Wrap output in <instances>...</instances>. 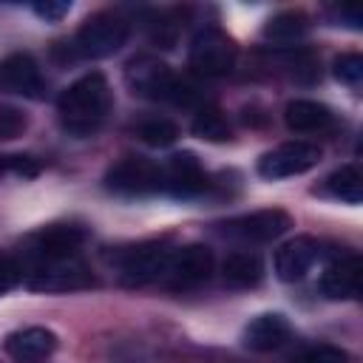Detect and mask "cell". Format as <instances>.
Returning a JSON list of instances; mask_svg holds the SVG:
<instances>
[{
    "instance_id": "cell-5",
    "label": "cell",
    "mask_w": 363,
    "mask_h": 363,
    "mask_svg": "<svg viewBox=\"0 0 363 363\" xmlns=\"http://www.w3.org/2000/svg\"><path fill=\"white\" fill-rule=\"evenodd\" d=\"M23 275H26V286L34 292H77L94 286V275L79 255L31 261L28 272Z\"/></svg>"
},
{
    "instance_id": "cell-18",
    "label": "cell",
    "mask_w": 363,
    "mask_h": 363,
    "mask_svg": "<svg viewBox=\"0 0 363 363\" xmlns=\"http://www.w3.org/2000/svg\"><path fill=\"white\" fill-rule=\"evenodd\" d=\"M284 122L292 133H320L326 128H332L335 113L315 99H292L284 108Z\"/></svg>"
},
{
    "instance_id": "cell-25",
    "label": "cell",
    "mask_w": 363,
    "mask_h": 363,
    "mask_svg": "<svg viewBox=\"0 0 363 363\" xmlns=\"http://www.w3.org/2000/svg\"><path fill=\"white\" fill-rule=\"evenodd\" d=\"M335 77H337L343 85L357 88L360 79H363V57H360V54H340V57L335 60Z\"/></svg>"
},
{
    "instance_id": "cell-6",
    "label": "cell",
    "mask_w": 363,
    "mask_h": 363,
    "mask_svg": "<svg viewBox=\"0 0 363 363\" xmlns=\"http://www.w3.org/2000/svg\"><path fill=\"white\" fill-rule=\"evenodd\" d=\"M105 187L119 196H147L164 190V167L147 156H125L108 167Z\"/></svg>"
},
{
    "instance_id": "cell-27",
    "label": "cell",
    "mask_w": 363,
    "mask_h": 363,
    "mask_svg": "<svg viewBox=\"0 0 363 363\" xmlns=\"http://www.w3.org/2000/svg\"><path fill=\"white\" fill-rule=\"evenodd\" d=\"M20 281H23V267H20L14 258L0 255V295L11 292Z\"/></svg>"
},
{
    "instance_id": "cell-4",
    "label": "cell",
    "mask_w": 363,
    "mask_h": 363,
    "mask_svg": "<svg viewBox=\"0 0 363 363\" xmlns=\"http://www.w3.org/2000/svg\"><path fill=\"white\" fill-rule=\"evenodd\" d=\"M238 45L218 26H204L193 34L187 62L199 77H224L235 68Z\"/></svg>"
},
{
    "instance_id": "cell-1",
    "label": "cell",
    "mask_w": 363,
    "mask_h": 363,
    "mask_svg": "<svg viewBox=\"0 0 363 363\" xmlns=\"http://www.w3.org/2000/svg\"><path fill=\"white\" fill-rule=\"evenodd\" d=\"M113 108V94L105 79V74L91 71L74 79L57 99L60 125L71 136H91L99 130V125L108 119Z\"/></svg>"
},
{
    "instance_id": "cell-8",
    "label": "cell",
    "mask_w": 363,
    "mask_h": 363,
    "mask_svg": "<svg viewBox=\"0 0 363 363\" xmlns=\"http://www.w3.org/2000/svg\"><path fill=\"white\" fill-rule=\"evenodd\" d=\"M292 227V216L272 207V210H255L238 218H230L224 224H218V230L241 244H269L275 238H281L286 230Z\"/></svg>"
},
{
    "instance_id": "cell-17",
    "label": "cell",
    "mask_w": 363,
    "mask_h": 363,
    "mask_svg": "<svg viewBox=\"0 0 363 363\" xmlns=\"http://www.w3.org/2000/svg\"><path fill=\"white\" fill-rule=\"evenodd\" d=\"M289 337V320L278 312H267V315H258L247 323L244 329V346L250 352H272V349H281Z\"/></svg>"
},
{
    "instance_id": "cell-16",
    "label": "cell",
    "mask_w": 363,
    "mask_h": 363,
    "mask_svg": "<svg viewBox=\"0 0 363 363\" xmlns=\"http://www.w3.org/2000/svg\"><path fill=\"white\" fill-rule=\"evenodd\" d=\"M360 275H363L360 258L357 255H346L340 261H332L320 272L318 289L329 301H349V298H357L360 295Z\"/></svg>"
},
{
    "instance_id": "cell-20",
    "label": "cell",
    "mask_w": 363,
    "mask_h": 363,
    "mask_svg": "<svg viewBox=\"0 0 363 363\" xmlns=\"http://www.w3.org/2000/svg\"><path fill=\"white\" fill-rule=\"evenodd\" d=\"M309 31V17L298 9H289V11H278L275 17H269L264 23V40L275 43V45H292L298 40H303Z\"/></svg>"
},
{
    "instance_id": "cell-22",
    "label": "cell",
    "mask_w": 363,
    "mask_h": 363,
    "mask_svg": "<svg viewBox=\"0 0 363 363\" xmlns=\"http://www.w3.org/2000/svg\"><path fill=\"white\" fill-rule=\"evenodd\" d=\"M326 190L346 204H360L363 201V176L354 164H343L326 179Z\"/></svg>"
},
{
    "instance_id": "cell-11",
    "label": "cell",
    "mask_w": 363,
    "mask_h": 363,
    "mask_svg": "<svg viewBox=\"0 0 363 363\" xmlns=\"http://www.w3.org/2000/svg\"><path fill=\"white\" fill-rule=\"evenodd\" d=\"M0 91L28 96V99H40L45 94V77H43L37 60L26 51L9 54L0 62Z\"/></svg>"
},
{
    "instance_id": "cell-2",
    "label": "cell",
    "mask_w": 363,
    "mask_h": 363,
    "mask_svg": "<svg viewBox=\"0 0 363 363\" xmlns=\"http://www.w3.org/2000/svg\"><path fill=\"white\" fill-rule=\"evenodd\" d=\"M125 79H128L130 91L145 99H159V102H170V105H182V108L201 102V91L193 79L179 77L167 62H162L159 57H150V54L133 57L125 68Z\"/></svg>"
},
{
    "instance_id": "cell-13",
    "label": "cell",
    "mask_w": 363,
    "mask_h": 363,
    "mask_svg": "<svg viewBox=\"0 0 363 363\" xmlns=\"http://www.w3.org/2000/svg\"><path fill=\"white\" fill-rule=\"evenodd\" d=\"M85 244V230L74 227V224H51L45 230H40L31 238V261H48V258H71L79 255Z\"/></svg>"
},
{
    "instance_id": "cell-10",
    "label": "cell",
    "mask_w": 363,
    "mask_h": 363,
    "mask_svg": "<svg viewBox=\"0 0 363 363\" xmlns=\"http://www.w3.org/2000/svg\"><path fill=\"white\" fill-rule=\"evenodd\" d=\"M320 162V147L315 142H284L272 150H267L258 159V173L264 179H289V176H301L306 170H312Z\"/></svg>"
},
{
    "instance_id": "cell-14",
    "label": "cell",
    "mask_w": 363,
    "mask_h": 363,
    "mask_svg": "<svg viewBox=\"0 0 363 363\" xmlns=\"http://www.w3.org/2000/svg\"><path fill=\"white\" fill-rule=\"evenodd\" d=\"M3 349L17 363H40V360L54 354L57 335L45 326H26V329L9 332L6 340H3Z\"/></svg>"
},
{
    "instance_id": "cell-29",
    "label": "cell",
    "mask_w": 363,
    "mask_h": 363,
    "mask_svg": "<svg viewBox=\"0 0 363 363\" xmlns=\"http://www.w3.org/2000/svg\"><path fill=\"white\" fill-rule=\"evenodd\" d=\"M31 9H34V14L43 17L45 23H60V20L71 11V3H65V0H45V3H34Z\"/></svg>"
},
{
    "instance_id": "cell-3",
    "label": "cell",
    "mask_w": 363,
    "mask_h": 363,
    "mask_svg": "<svg viewBox=\"0 0 363 363\" xmlns=\"http://www.w3.org/2000/svg\"><path fill=\"white\" fill-rule=\"evenodd\" d=\"M128 37H130V23L122 14L96 11L79 26L74 37V48L85 60H105V57H113L128 43Z\"/></svg>"
},
{
    "instance_id": "cell-12",
    "label": "cell",
    "mask_w": 363,
    "mask_h": 363,
    "mask_svg": "<svg viewBox=\"0 0 363 363\" xmlns=\"http://www.w3.org/2000/svg\"><path fill=\"white\" fill-rule=\"evenodd\" d=\"M164 167V190L176 199H193L199 193H204L207 187V173L201 167V162L196 159V153L190 150H182V153H173L167 159Z\"/></svg>"
},
{
    "instance_id": "cell-28",
    "label": "cell",
    "mask_w": 363,
    "mask_h": 363,
    "mask_svg": "<svg viewBox=\"0 0 363 363\" xmlns=\"http://www.w3.org/2000/svg\"><path fill=\"white\" fill-rule=\"evenodd\" d=\"M26 130V116L14 108H3L0 111V139H14Z\"/></svg>"
},
{
    "instance_id": "cell-26",
    "label": "cell",
    "mask_w": 363,
    "mask_h": 363,
    "mask_svg": "<svg viewBox=\"0 0 363 363\" xmlns=\"http://www.w3.org/2000/svg\"><path fill=\"white\" fill-rule=\"evenodd\" d=\"M3 173H14V176H23V179H31V176L40 173V162L34 156H23V153L0 156V176Z\"/></svg>"
},
{
    "instance_id": "cell-15",
    "label": "cell",
    "mask_w": 363,
    "mask_h": 363,
    "mask_svg": "<svg viewBox=\"0 0 363 363\" xmlns=\"http://www.w3.org/2000/svg\"><path fill=\"white\" fill-rule=\"evenodd\" d=\"M318 255H320V247H318L315 238L295 235L292 241L278 247V252H275V275L281 281H286V284H295V281H301L312 269Z\"/></svg>"
},
{
    "instance_id": "cell-24",
    "label": "cell",
    "mask_w": 363,
    "mask_h": 363,
    "mask_svg": "<svg viewBox=\"0 0 363 363\" xmlns=\"http://www.w3.org/2000/svg\"><path fill=\"white\" fill-rule=\"evenodd\" d=\"M289 363H352V357H349V352H343L340 346L318 343V346H309V349L298 352Z\"/></svg>"
},
{
    "instance_id": "cell-21",
    "label": "cell",
    "mask_w": 363,
    "mask_h": 363,
    "mask_svg": "<svg viewBox=\"0 0 363 363\" xmlns=\"http://www.w3.org/2000/svg\"><path fill=\"white\" fill-rule=\"evenodd\" d=\"M190 130L199 139H204V142H227L230 133H233L227 116L216 105H201L199 113H196V119H193V125H190Z\"/></svg>"
},
{
    "instance_id": "cell-19",
    "label": "cell",
    "mask_w": 363,
    "mask_h": 363,
    "mask_svg": "<svg viewBox=\"0 0 363 363\" xmlns=\"http://www.w3.org/2000/svg\"><path fill=\"white\" fill-rule=\"evenodd\" d=\"M264 278V264L250 250H235L221 261V281L233 289H250Z\"/></svg>"
},
{
    "instance_id": "cell-23",
    "label": "cell",
    "mask_w": 363,
    "mask_h": 363,
    "mask_svg": "<svg viewBox=\"0 0 363 363\" xmlns=\"http://www.w3.org/2000/svg\"><path fill=\"white\" fill-rule=\"evenodd\" d=\"M136 133L150 147H167V145H173L179 139V125L173 119H167V116H150L136 128Z\"/></svg>"
},
{
    "instance_id": "cell-7",
    "label": "cell",
    "mask_w": 363,
    "mask_h": 363,
    "mask_svg": "<svg viewBox=\"0 0 363 363\" xmlns=\"http://www.w3.org/2000/svg\"><path fill=\"white\" fill-rule=\"evenodd\" d=\"M216 269V255L207 244H184L170 252L167 269L162 275V284L167 289H196L210 281Z\"/></svg>"
},
{
    "instance_id": "cell-9",
    "label": "cell",
    "mask_w": 363,
    "mask_h": 363,
    "mask_svg": "<svg viewBox=\"0 0 363 363\" xmlns=\"http://www.w3.org/2000/svg\"><path fill=\"white\" fill-rule=\"evenodd\" d=\"M170 252L173 250L162 241H145V244L130 247L119 258V281L125 286H147V284L162 281Z\"/></svg>"
}]
</instances>
